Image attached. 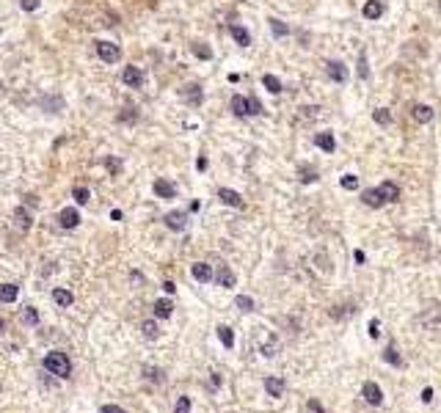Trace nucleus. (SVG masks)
Instances as JSON below:
<instances>
[{"label":"nucleus","instance_id":"f257e3e1","mask_svg":"<svg viewBox=\"0 0 441 413\" xmlns=\"http://www.w3.org/2000/svg\"><path fill=\"white\" fill-rule=\"evenodd\" d=\"M44 369L50 372V375H55V377H69L72 364H69L67 353H50V356L44 358Z\"/></svg>","mask_w":441,"mask_h":413},{"label":"nucleus","instance_id":"f03ea898","mask_svg":"<svg viewBox=\"0 0 441 413\" xmlns=\"http://www.w3.org/2000/svg\"><path fill=\"white\" fill-rule=\"evenodd\" d=\"M97 55L102 58L105 63H116L121 58V47L113 44V41H97Z\"/></svg>","mask_w":441,"mask_h":413},{"label":"nucleus","instance_id":"7ed1b4c3","mask_svg":"<svg viewBox=\"0 0 441 413\" xmlns=\"http://www.w3.org/2000/svg\"><path fill=\"white\" fill-rule=\"evenodd\" d=\"M361 394H364V399H367L369 405H381L384 402V391H381V386L378 383H372V380H367L361 386Z\"/></svg>","mask_w":441,"mask_h":413},{"label":"nucleus","instance_id":"20e7f679","mask_svg":"<svg viewBox=\"0 0 441 413\" xmlns=\"http://www.w3.org/2000/svg\"><path fill=\"white\" fill-rule=\"evenodd\" d=\"M326 72H328V78H331L334 83H345L348 80V66H345L342 61H328Z\"/></svg>","mask_w":441,"mask_h":413},{"label":"nucleus","instance_id":"39448f33","mask_svg":"<svg viewBox=\"0 0 441 413\" xmlns=\"http://www.w3.org/2000/svg\"><path fill=\"white\" fill-rule=\"evenodd\" d=\"M218 198H221L223 204L234 206V210H243V204H245L243 196H240L237 190H232V187H221V190H218Z\"/></svg>","mask_w":441,"mask_h":413},{"label":"nucleus","instance_id":"423d86ee","mask_svg":"<svg viewBox=\"0 0 441 413\" xmlns=\"http://www.w3.org/2000/svg\"><path fill=\"white\" fill-rule=\"evenodd\" d=\"M121 80H124V86H130V88H141L144 86V72H141L138 66H127L124 72H121Z\"/></svg>","mask_w":441,"mask_h":413},{"label":"nucleus","instance_id":"0eeeda50","mask_svg":"<svg viewBox=\"0 0 441 413\" xmlns=\"http://www.w3.org/2000/svg\"><path fill=\"white\" fill-rule=\"evenodd\" d=\"M58 223H61L64 229H75V226L80 223V212L72 210V206H67V210L58 212Z\"/></svg>","mask_w":441,"mask_h":413},{"label":"nucleus","instance_id":"6e6552de","mask_svg":"<svg viewBox=\"0 0 441 413\" xmlns=\"http://www.w3.org/2000/svg\"><path fill=\"white\" fill-rule=\"evenodd\" d=\"M166 226L171 229V232H185L187 212H168V215H166Z\"/></svg>","mask_w":441,"mask_h":413},{"label":"nucleus","instance_id":"1a4fd4ad","mask_svg":"<svg viewBox=\"0 0 441 413\" xmlns=\"http://www.w3.org/2000/svg\"><path fill=\"white\" fill-rule=\"evenodd\" d=\"M378 193H381V198H384V204H386V201H397V198H400V187H397L392 179L381 182V185H378Z\"/></svg>","mask_w":441,"mask_h":413},{"label":"nucleus","instance_id":"9d476101","mask_svg":"<svg viewBox=\"0 0 441 413\" xmlns=\"http://www.w3.org/2000/svg\"><path fill=\"white\" fill-rule=\"evenodd\" d=\"M14 226L20 229V232H28V229L33 226V221H31V212H28L25 206H17V210H14Z\"/></svg>","mask_w":441,"mask_h":413},{"label":"nucleus","instance_id":"9b49d317","mask_svg":"<svg viewBox=\"0 0 441 413\" xmlns=\"http://www.w3.org/2000/svg\"><path fill=\"white\" fill-rule=\"evenodd\" d=\"M191 276L196 281H202V284H207V281H213V267H210V264H204V262H196L191 267Z\"/></svg>","mask_w":441,"mask_h":413},{"label":"nucleus","instance_id":"f8f14e48","mask_svg":"<svg viewBox=\"0 0 441 413\" xmlns=\"http://www.w3.org/2000/svg\"><path fill=\"white\" fill-rule=\"evenodd\" d=\"M182 97L187 99L191 105H202V99H204V91H202V86H196V83H191V86H185L182 88Z\"/></svg>","mask_w":441,"mask_h":413},{"label":"nucleus","instance_id":"ddd939ff","mask_svg":"<svg viewBox=\"0 0 441 413\" xmlns=\"http://www.w3.org/2000/svg\"><path fill=\"white\" fill-rule=\"evenodd\" d=\"M314 144L320 146L323 152H328V155L337 149V138H334L331 132H317V135H314Z\"/></svg>","mask_w":441,"mask_h":413},{"label":"nucleus","instance_id":"4468645a","mask_svg":"<svg viewBox=\"0 0 441 413\" xmlns=\"http://www.w3.org/2000/svg\"><path fill=\"white\" fill-rule=\"evenodd\" d=\"M152 187H155V193L160 198H174L176 196V187L168 179H155V185H152Z\"/></svg>","mask_w":441,"mask_h":413},{"label":"nucleus","instance_id":"2eb2a0df","mask_svg":"<svg viewBox=\"0 0 441 413\" xmlns=\"http://www.w3.org/2000/svg\"><path fill=\"white\" fill-rule=\"evenodd\" d=\"M284 380L281 377H265V391L270 394V397H281L284 394Z\"/></svg>","mask_w":441,"mask_h":413},{"label":"nucleus","instance_id":"dca6fc26","mask_svg":"<svg viewBox=\"0 0 441 413\" xmlns=\"http://www.w3.org/2000/svg\"><path fill=\"white\" fill-rule=\"evenodd\" d=\"M361 201L367 204V206H372V210H378V206H384V198H381L378 187H369V190H364V193H361Z\"/></svg>","mask_w":441,"mask_h":413},{"label":"nucleus","instance_id":"f3484780","mask_svg":"<svg viewBox=\"0 0 441 413\" xmlns=\"http://www.w3.org/2000/svg\"><path fill=\"white\" fill-rule=\"evenodd\" d=\"M229 33H232V39L237 41L240 47H248L251 44V33L245 31L243 25H232V28H229Z\"/></svg>","mask_w":441,"mask_h":413},{"label":"nucleus","instance_id":"a211bd4d","mask_svg":"<svg viewBox=\"0 0 441 413\" xmlns=\"http://www.w3.org/2000/svg\"><path fill=\"white\" fill-rule=\"evenodd\" d=\"M52 300H55V306H61V309H67V306H72V292L69 289H64V287H58V289H52Z\"/></svg>","mask_w":441,"mask_h":413},{"label":"nucleus","instance_id":"6ab92c4d","mask_svg":"<svg viewBox=\"0 0 441 413\" xmlns=\"http://www.w3.org/2000/svg\"><path fill=\"white\" fill-rule=\"evenodd\" d=\"M215 281H218V284H221L223 289H232V287H234V281H237V279H234V273H232L229 267H221L218 273H215Z\"/></svg>","mask_w":441,"mask_h":413},{"label":"nucleus","instance_id":"aec40b11","mask_svg":"<svg viewBox=\"0 0 441 413\" xmlns=\"http://www.w3.org/2000/svg\"><path fill=\"white\" fill-rule=\"evenodd\" d=\"M411 116H414L419 124H427V121L433 119V108H430V105H414V113H411Z\"/></svg>","mask_w":441,"mask_h":413},{"label":"nucleus","instance_id":"412c9836","mask_svg":"<svg viewBox=\"0 0 441 413\" xmlns=\"http://www.w3.org/2000/svg\"><path fill=\"white\" fill-rule=\"evenodd\" d=\"M232 113L234 116H248V99L240 97V94H234L232 97Z\"/></svg>","mask_w":441,"mask_h":413},{"label":"nucleus","instance_id":"4be33fe9","mask_svg":"<svg viewBox=\"0 0 441 413\" xmlns=\"http://www.w3.org/2000/svg\"><path fill=\"white\" fill-rule=\"evenodd\" d=\"M381 14H384V3H381V0H369V3L364 6V17H367V20H378Z\"/></svg>","mask_w":441,"mask_h":413},{"label":"nucleus","instance_id":"5701e85b","mask_svg":"<svg viewBox=\"0 0 441 413\" xmlns=\"http://www.w3.org/2000/svg\"><path fill=\"white\" fill-rule=\"evenodd\" d=\"M141 333H144V339H157V336H160V328H157V322L155 320H144V322H141Z\"/></svg>","mask_w":441,"mask_h":413},{"label":"nucleus","instance_id":"b1692460","mask_svg":"<svg viewBox=\"0 0 441 413\" xmlns=\"http://www.w3.org/2000/svg\"><path fill=\"white\" fill-rule=\"evenodd\" d=\"M174 311L171 300H155V317H160V320H168Z\"/></svg>","mask_w":441,"mask_h":413},{"label":"nucleus","instance_id":"393cba45","mask_svg":"<svg viewBox=\"0 0 441 413\" xmlns=\"http://www.w3.org/2000/svg\"><path fill=\"white\" fill-rule=\"evenodd\" d=\"M17 292H20V287H17V284H3V287H0V300H3V303H14Z\"/></svg>","mask_w":441,"mask_h":413},{"label":"nucleus","instance_id":"a878e982","mask_svg":"<svg viewBox=\"0 0 441 413\" xmlns=\"http://www.w3.org/2000/svg\"><path fill=\"white\" fill-rule=\"evenodd\" d=\"M72 198H75L80 206H83V204L91 201V190H88V187H83V185H75V187H72Z\"/></svg>","mask_w":441,"mask_h":413},{"label":"nucleus","instance_id":"bb28decb","mask_svg":"<svg viewBox=\"0 0 441 413\" xmlns=\"http://www.w3.org/2000/svg\"><path fill=\"white\" fill-rule=\"evenodd\" d=\"M262 86L268 88L270 94H281V88H284V86H281V80L276 78V75H262Z\"/></svg>","mask_w":441,"mask_h":413},{"label":"nucleus","instance_id":"cd10ccee","mask_svg":"<svg viewBox=\"0 0 441 413\" xmlns=\"http://www.w3.org/2000/svg\"><path fill=\"white\" fill-rule=\"evenodd\" d=\"M218 339H221V345L226 347V350H232V347H234V333H232V328H229V325H221L218 328Z\"/></svg>","mask_w":441,"mask_h":413},{"label":"nucleus","instance_id":"c85d7f7f","mask_svg":"<svg viewBox=\"0 0 441 413\" xmlns=\"http://www.w3.org/2000/svg\"><path fill=\"white\" fill-rule=\"evenodd\" d=\"M268 22H270V31H273V36H276V39H281V36H287V33H290V28H287L281 20H276V17H270Z\"/></svg>","mask_w":441,"mask_h":413},{"label":"nucleus","instance_id":"c756f323","mask_svg":"<svg viewBox=\"0 0 441 413\" xmlns=\"http://www.w3.org/2000/svg\"><path fill=\"white\" fill-rule=\"evenodd\" d=\"M193 55L202 58V61H210V58H213V50H210L204 41H196V44H193Z\"/></svg>","mask_w":441,"mask_h":413},{"label":"nucleus","instance_id":"7c9ffc66","mask_svg":"<svg viewBox=\"0 0 441 413\" xmlns=\"http://www.w3.org/2000/svg\"><path fill=\"white\" fill-rule=\"evenodd\" d=\"M22 322H25V325H36L39 322V311L33 309V306H25V309H22Z\"/></svg>","mask_w":441,"mask_h":413},{"label":"nucleus","instance_id":"2f4dec72","mask_svg":"<svg viewBox=\"0 0 441 413\" xmlns=\"http://www.w3.org/2000/svg\"><path fill=\"white\" fill-rule=\"evenodd\" d=\"M234 306H237L240 311H254V300H251L248 295H237V298H234Z\"/></svg>","mask_w":441,"mask_h":413},{"label":"nucleus","instance_id":"473e14b6","mask_svg":"<svg viewBox=\"0 0 441 413\" xmlns=\"http://www.w3.org/2000/svg\"><path fill=\"white\" fill-rule=\"evenodd\" d=\"M339 185H342L345 190H356V187H358V176H356V174H342Z\"/></svg>","mask_w":441,"mask_h":413},{"label":"nucleus","instance_id":"72a5a7b5","mask_svg":"<svg viewBox=\"0 0 441 413\" xmlns=\"http://www.w3.org/2000/svg\"><path fill=\"white\" fill-rule=\"evenodd\" d=\"M260 353H262L265 358H273L276 353H279V341H276V339H270L268 345H262V347H260Z\"/></svg>","mask_w":441,"mask_h":413},{"label":"nucleus","instance_id":"f704fd0d","mask_svg":"<svg viewBox=\"0 0 441 413\" xmlns=\"http://www.w3.org/2000/svg\"><path fill=\"white\" fill-rule=\"evenodd\" d=\"M384 361L392 364V367H400V353L395 350V347H386L384 350Z\"/></svg>","mask_w":441,"mask_h":413},{"label":"nucleus","instance_id":"c9c22d12","mask_svg":"<svg viewBox=\"0 0 441 413\" xmlns=\"http://www.w3.org/2000/svg\"><path fill=\"white\" fill-rule=\"evenodd\" d=\"M372 119L378 121V124H384V127H386V124H392V113H389L386 108H378V110L372 113Z\"/></svg>","mask_w":441,"mask_h":413},{"label":"nucleus","instance_id":"e433bc0d","mask_svg":"<svg viewBox=\"0 0 441 413\" xmlns=\"http://www.w3.org/2000/svg\"><path fill=\"white\" fill-rule=\"evenodd\" d=\"M144 377H146V380H149V383H160L163 380V372L160 369H152V367H144Z\"/></svg>","mask_w":441,"mask_h":413},{"label":"nucleus","instance_id":"4c0bfd02","mask_svg":"<svg viewBox=\"0 0 441 413\" xmlns=\"http://www.w3.org/2000/svg\"><path fill=\"white\" fill-rule=\"evenodd\" d=\"M174 413H191V397H176Z\"/></svg>","mask_w":441,"mask_h":413},{"label":"nucleus","instance_id":"58836bf2","mask_svg":"<svg viewBox=\"0 0 441 413\" xmlns=\"http://www.w3.org/2000/svg\"><path fill=\"white\" fill-rule=\"evenodd\" d=\"M358 75H361L364 80L369 78V66H367V55H364V52L358 55Z\"/></svg>","mask_w":441,"mask_h":413},{"label":"nucleus","instance_id":"ea45409f","mask_svg":"<svg viewBox=\"0 0 441 413\" xmlns=\"http://www.w3.org/2000/svg\"><path fill=\"white\" fill-rule=\"evenodd\" d=\"M260 113H262V105H260V99L248 97V116H260Z\"/></svg>","mask_w":441,"mask_h":413},{"label":"nucleus","instance_id":"a19ab883","mask_svg":"<svg viewBox=\"0 0 441 413\" xmlns=\"http://www.w3.org/2000/svg\"><path fill=\"white\" fill-rule=\"evenodd\" d=\"M42 6V0H20V9L22 11H36Z\"/></svg>","mask_w":441,"mask_h":413},{"label":"nucleus","instance_id":"79ce46f5","mask_svg":"<svg viewBox=\"0 0 441 413\" xmlns=\"http://www.w3.org/2000/svg\"><path fill=\"white\" fill-rule=\"evenodd\" d=\"M301 182H317V171L314 168H301Z\"/></svg>","mask_w":441,"mask_h":413},{"label":"nucleus","instance_id":"37998d69","mask_svg":"<svg viewBox=\"0 0 441 413\" xmlns=\"http://www.w3.org/2000/svg\"><path fill=\"white\" fill-rule=\"evenodd\" d=\"M105 168L113 171V174H119V171H121V160H116V157H108V160H105Z\"/></svg>","mask_w":441,"mask_h":413},{"label":"nucleus","instance_id":"c03bdc74","mask_svg":"<svg viewBox=\"0 0 441 413\" xmlns=\"http://www.w3.org/2000/svg\"><path fill=\"white\" fill-rule=\"evenodd\" d=\"M121 121H135L138 119V113H135V108H124V113H119Z\"/></svg>","mask_w":441,"mask_h":413},{"label":"nucleus","instance_id":"a18cd8bd","mask_svg":"<svg viewBox=\"0 0 441 413\" xmlns=\"http://www.w3.org/2000/svg\"><path fill=\"white\" fill-rule=\"evenodd\" d=\"M44 108H52L50 113H58V108H61V99H42Z\"/></svg>","mask_w":441,"mask_h":413},{"label":"nucleus","instance_id":"49530a36","mask_svg":"<svg viewBox=\"0 0 441 413\" xmlns=\"http://www.w3.org/2000/svg\"><path fill=\"white\" fill-rule=\"evenodd\" d=\"M378 333H381V322L378 320H369V336H372V339H378Z\"/></svg>","mask_w":441,"mask_h":413},{"label":"nucleus","instance_id":"de8ad7c7","mask_svg":"<svg viewBox=\"0 0 441 413\" xmlns=\"http://www.w3.org/2000/svg\"><path fill=\"white\" fill-rule=\"evenodd\" d=\"M99 413H124V408H119V405H102Z\"/></svg>","mask_w":441,"mask_h":413},{"label":"nucleus","instance_id":"09e8293b","mask_svg":"<svg viewBox=\"0 0 441 413\" xmlns=\"http://www.w3.org/2000/svg\"><path fill=\"white\" fill-rule=\"evenodd\" d=\"M422 402H425V405L433 402V388H425V391H422Z\"/></svg>","mask_w":441,"mask_h":413},{"label":"nucleus","instance_id":"8fccbe9b","mask_svg":"<svg viewBox=\"0 0 441 413\" xmlns=\"http://www.w3.org/2000/svg\"><path fill=\"white\" fill-rule=\"evenodd\" d=\"M163 289H166L168 295H174V292H176V284H174V281H166V284H163Z\"/></svg>","mask_w":441,"mask_h":413},{"label":"nucleus","instance_id":"3c124183","mask_svg":"<svg viewBox=\"0 0 441 413\" xmlns=\"http://www.w3.org/2000/svg\"><path fill=\"white\" fill-rule=\"evenodd\" d=\"M196 168H199V171L207 168V157H199V160H196Z\"/></svg>","mask_w":441,"mask_h":413},{"label":"nucleus","instance_id":"603ef678","mask_svg":"<svg viewBox=\"0 0 441 413\" xmlns=\"http://www.w3.org/2000/svg\"><path fill=\"white\" fill-rule=\"evenodd\" d=\"M3 330H6V322H3V320H0V333H3Z\"/></svg>","mask_w":441,"mask_h":413}]
</instances>
